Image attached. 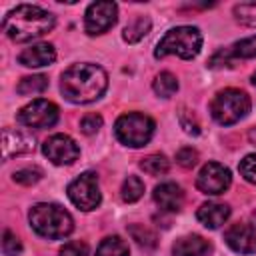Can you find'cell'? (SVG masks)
I'll list each match as a JSON object with an SVG mask.
<instances>
[{"mask_svg": "<svg viewBox=\"0 0 256 256\" xmlns=\"http://www.w3.org/2000/svg\"><path fill=\"white\" fill-rule=\"evenodd\" d=\"M56 60V50L52 44L48 42H40V44H32L28 48H24L18 54V62L26 68H42L48 66Z\"/></svg>", "mask_w": 256, "mask_h": 256, "instance_id": "9a60e30c", "label": "cell"}, {"mask_svg": "<svg viewBox=\"0 0 256 256\" xmlns=\"http://www.w3.org/2000/svg\"><path fill=\"white\" fill-rule=\"evenodd\" d=\"M54 24H56V18L48 10L34 4H20L12 8L2 20V28L6 36L14 42L36 40L48 34L54 28Z\"/></svg>", "mask_w": 256, "mask_h": 256, "instance_id": "7a4b0ae2", "label": "cell"}, {"mask_svg": "<svg viewBox=\"0 0 256 256\" xmlns=\"http://www.w3.org/2000/svg\"><path fill=\"white\" fill-rule=\"evenodd\" d=\"M228 52L232 58H256V36L238 40L232 48H228Z\"/></svg>", "mask_w": 256, "mask_h": 256, "instance_id": "d4e9b609", "label": "cell"}, {"mask_svg": "<svg viewBox=\"0 0 256 256\" xmlns=\"http://www.w3.org/2000/svg\"><path fill=\"white\" fill-rule=\"evenodd\" d=\"M118 20V6L114 2H92L84 14V30L90 36L108 32Z\"/></svg>", "mask_w": 256, "mask_h": 256, "instance_id": "30bf717a", "label": "cell"}, {"mask_svg": "<svg viewBox=\"0 0 256 256\" xmlns=\"http://www.w3.org/2000/svg\"><path fill=\"white\" fill-rule=\"evenodd\" d=\"M226 244L238 254H252L256 252V230L250 224L236 222L224 232Z\"/></svg>", "mask_w": 256, "mask_h": 256, "instance_id": "4fadbf2b", "label": "cell"}, {"mask_svg": "<svg viewBox=\"0 0 256 256\" xmlns=\"http://www.w3.org/2000/svg\"><path fill=\"white\" fill-rule=\"evenodd\" d=\"M96 256H130V250L120 236H108L100 242Z\"/></svg>", "mask_w": 256, "mask_h": 256, "instance_id": "ffe728a7", "label": "cell"}, {"mask_svg": "<svg viewBox=\"0 0 256 256\" xmlns=\"http://www.w3.org/2000/svg\"><path fill=\"white\" fill-rule=\"evenodd\" d=\"M234 16L240 24L256 28V2H242L234 6Z\"/></svg>", "mask_w": 256, "mask_h": 256, "instance_id": "484cf974", "label": "cell"}, {"mask_svg": "<svg viewBox=\"0 0 256 256\" xmlns=\"http://www.w3.org/2000/svg\"><path fill=\"white\" fill-rule=\"evenodd\" d=\"M32 230L48 240H60L66 238L74 230V220L68 210H64L60 204L40 202L30 208L28 214Z\"/></svg>", "mask_w": 256, "mask_h": 256, "instance_id": "3957f363", "label": "cell"}, {"mask_svg": "<svg viewBox=\"0 0 256 256\" xmlns=\"http://www.w3.org/2000/svg\"><path fill=\"white\" fill-rule=\"evenodd\" d=\"M202 48V34L196 26H176L170 28L160 42L156 44L154 56L156 58H166L170 54L184 58V60H192L198 56Z\"/></svg>", "mask_w": 256, "mask_h": 256, "instance_id": "277c9868", "label": "cell"}, {"mask_svg": "<svg viewBox=\"0 0 256 256\" xmlns=\"http://www.w3.org/2000/svg\"><path fill=\"white\" fill-rule=\"evenodd\" d=\"M152 88H154V92H156L158 96L170 98V96H174V94L178 92V80H176V76H174L172 72H160V74L154 78Z\"/></svg>", "mask_w": 256, "mask_h": 256, "instance_id": "44dd1931", "label": "cell"}, {"mask_svg": "<svg viewBox=\"0 0 256 256\" xmlns=\"http://www.w3.org/2000/svg\"><path fill=\"white\" fill-rule=\"evenodd\" d=\"M248 112H250V96L238 88L220 90L210 104L212 118L222 126L240 122Z\"/></svg>", "mask_w": 256, "mask_h": 256, "instance_id": "5b68a950", "label": "cell"}, {"mask_svg": "<svg viewBox=\"0 0 256 256\" xmlns=\"http://www.w3.org/2000/svg\"><path fill=\"white\" fill-rule=\"evenodd\" d=\"M142 194H144V182L138 176H128L122 182L120 196H122L124 202H136V200L142 198Z\"/></svg>", "mask_w": 256, "mask_h": 256, "instance_id": "603a6c76", "label": "cell"}, {"mask_svg": "<svg viewBox=\"0 0 256 256\" xmlns=\"http://www.w3.org/2000/svg\"><path fill=\"white\" fill-rule=\"evenodd\" d=\"M248 138H250V140H252V142L256 144V128H252V130L248 132Z\"/></svg>", "mask_w": 256, "mask_h": 256, "instance_id": "836d02e7", "label": "cell"}, {"mask_svg": "<svg viewBox=\"0 0 256 256\" xmlns=\"http://www.w3.org/2000/svg\"><path fill=\"white\" fill-rule=\"evenodd\" d=\"M128 234L132 236V240H136L144 248H154L156 246V234L150 228L142 226V224H132L128 228Z\"/></svg>", "mask_w": 256, "mask_h": 256, "instance_id": "cb8c5ba5", "label": "cell"}, {"mask_svg": "<svg viewBox=\"0 0 256 256\" xmlns=\"http://www.w3.org/2000/svg\"><path fill=\"white\" fill-rule=\"evenodd\" d=\"M48 88V78L44 74H32V76H24L18 86L16 92L22 96H34V94H42Z\"/></svg>", "mask_w": 256, "mask_h": 256, "instance_id": "d6986e66", "label": "cell"}, {"mask_svg": "<svg viewBox=\"0 0 256 256\" xmlns=\"http://www.w3.org/2000/svg\"><path fill=\"white\" fill-rule=\"evenodd\" d=\"M58 116L60 112L54 102L38 98L26 104L24 108H20V112L16 114V120L28 128H50L58 122Z\"/></svg>", "mask_w": 256, "mask_h": 256, "instance_id": "ba28073f", "label": "cell"}, {"mask_svg": "<svg viewBox=\"0 0 256 256\" xmlns=\"http://www.w3.org/2000/svg\"><path fill=\"white\" fill-rule=\"evenodd\" d=\"M150 28H152L150 18H148V16H138L136 20H132V22L124 28L122 38H124L128 44H136V42H140V40L150 32Z\"/></svg>", "mask_w": 256, "mask_h": 256, "instance_id": "ac0fdd59", "label": "cell"}, {"mask_svg": "<svg viewBox=\"0 0 256 256\" xmlns=\"http://www.w3.org/2000/svg\"><path fill=\"white\" fill-rule=\"evenodd\" d=\"M178 118H180V126L184 128L186 134H192V136H198V134H200V124H198L196 116H194L190 110L182 108V110L178 112Z\"/></svg>", "mask_w": 256, "mask_h": 256, "instance_id": "f1b7e54d", "label": "cell"}, {"mask_svg": "<svg viewBox=\"0 0 256 256\" xmlns=\"http://www.w3.org/2000/svg\"><path fill=\"white\" fill-rule=\"evenodd\" d=\"M154 202L164 212H180L184 204V192L176 182H162L152 192Z\"/></svg>", "mask_w": 256, "mask_h": 256, "instance_id": "5bb4252c", "label": "cell"}, {"mask_svg": "<svg viewBox=\"0 0 256 256\" xmlns=\"http://www.w3.org/2000/svg\"><path fill=\"white\" fill-rule=\"evenodd\" d=\"M12 180L18 182V184H24V186H32L36 184L38 180H42V170L36 168V166H28V168H20L12 174Z\"/></svg>", "mask_w": 256, "mask_h": 256, "instance_id": "4316f807", "label": "cell"}, {"mask_svg": "<svg viewBox=\"0 0 256 256\" xmlns=\"http://www.w3.org/2000/svg\"><path fill=\"white\" fill-rule=\"evenodd\" d=\"M230 182H232V174L220 162H208V164H204L200 168L198 176H196V188L202 194H210V196H216V194L226 192L230 188Z\"/></svg>", "mask_w": 256, "mask_h": 256, "instance_id": "9c48e42d", "label": "cell"}, {"mask_svg": "<svg viewBox=\"0 0 256 256\" xmlns=\"http://www.w3.org/2000/svg\"><path fill=\"white\" fill-rule=\"evenodd\" d=\"M2 252H4V256H20V252H22V242L10 230H6L2 236Z\"/></svg>", "mask_w": 256, "mask_h": 256, "instance_id": "83f0119b", "label": "cell"}, {"mask_svg": "<svg viewBox=\"0 0 256 256\" xmlns=\"http://www.w3.org/2000/svg\"><path fill=\"white\" fill-rule=\"evenodd\" d=\"M254 230H256V228H254Z\"/></svg>", "mask_w": 256, "mask_h": 256, "instance_id": "d590c367", "label": "cell"}, {"mask_svg": "<svg viewBox=\"0 0 256 256\" xmlns=\"http://www.w3.org/2000/svg\"><path fill=\"white\" fill-rule=\"evenodd\" d=\"M68 198L70 202L88 212V210H94L100 200H102V194H100V186H98V176L94 172H84L80 174L78 178H74L70 184H68Z\"/></svg>", "mask_w": 256, "mask_h": 256, "instance_id": "52a82bcc", "label": "cell"}, {"mask_svg": "<svg viewBox=\"0 0 256 256\" xmlns=\"http://www.w3.org/2000/svg\"><path fill=\"white\" fill-rule=\"evenodd\" d=\"M102 128V116L100 114H86L82 120H80V130L84 134H96L98 130Z\"/></svg>", "mask_w": 256, "mask_h": 256, "instance_id": "4dcf8cb0", "label": "cell"}, {"mask_svg": "<svg viewBox=\"0 0 256 256\" xmlns=\"http://www.w3.org/2000/svg\"><path fill=\"white\" fill-rule=\"evenodd\" d=\"M42 152L44 156L56 164V166H68V164H74L80 156V148L78 144L66 136V134H54L50 136L44 144H42Z\"/></svg>", "mask_w": 256, "mask_h": 256, "instance_id": "8fae6325", "label": "cell"}, {"mask_svg": "<svg viewBox=\"0 0 256 256\" xmlns=\"http://www.w3.org/2000/svg\"><path fill=\"white\" fill-rule=\"evenodd\" d=\"M176 162H178L182 168H192V166H196V162H198V152H196L194 148H190V146L180 148V150L176 152Z\"/></svg>", "mask_w": 256, "mask_h": 256, "instance_id": "1f68e13d", "label": "cell"}, {"mask_svg": "<svg viewBox=\"0 0 256 256\" xmlns=\"http://www.w3.org/2000/svg\"><path fill=\"white\" fill-rule=\"evenodd\" d=\"M240 174L244 176V180H248L250 184H256V154H248L240 160L238 166Z\"/></svg>", "mask_w": 256, "mask_h": 256, "instance_id": "f546056e", "label": "cell"}, {"mask_svg": "<svg viewBox=\"0 0 256 256\" xmlns=\"http://www.w3.org/2000/svg\"><path fill=\"white\" fill-rule=\"evenodd\" d=\"M34 148H36V140L28 132L14 130V128L2 130V158L4 160L12 156H20V154H30L34 152Z\"/></svg>", "mask_w": 256, "mask_h": 256, "instance_id": "7c38bea8", "label": "cell"}, {"mask_svg": "<svg viewBox=\"0 0 256 256\" xmlns=\"http://www.w3.org/2000/svg\"><path fill=\"white\" fill-rule=\"evenodd\" d=\"M252 84H254V86H256V72H254V74H252Z\"/></svg>", "mask_w": 256, "mask_h": 256, "instance_id": "e575fe53", "label": "cell"}, {"mask_svg": "<svg viewBox=\"0 0 256 256\" xmlns=\"http://www.w3.org/2000/svg\"><path fill=\"white\" fill-rule=\"evenodd\" d=\"M154 130H156V122L140 112L122 114L114 124L116 138L130 148H142L144 144H148L150 138L154 136Z\"/></svg>", "mask_w": 256, "mask_h": 256, "instance_id": "8992f818", "label": "cell"}, {"mask_svg": "<svg viewBox=\"0 0 256 256\" xmlns=\"http://www.w3.org/2000/svg\"><path fill=\"white\" fill-rule=\"evenodd\" d=\"M210 248L212 246L206 238H202L198 234H188L174 242L172 254L174 256H208Z\"/></svg>", "mask_w": 256, "mask_h": 256, "instance_id": "e0dca14e", "label": "cell"}, {"mask_svg": "<svg viewBox=\"0 0 256 256\" xmlns=\"http://www.w3.org/2000/svg\"><path fill=\"white\" fill-rule=\"evenodd\" d=\"M196 218L202 226H206L210 230H216L230 218V208L226 204H220V202H204L198 208Z\"/></svg>", "mask_w": 256, "mask_h": 256, "instance_id": "2e32d148", "label": "cell"}, {"mask_svg": "<svg viewBox=\"0 0 256 256\" xmlns=\"http://www.w3.org/2000/svg\"><path fill=\"white\" fill-rule=\"evenodd\" d=\"M140 168L150 176H162V174H166L170 170V162H168V158L164 154H150V156L142 158Z\"/></svg>", "mask_w": 256, "mask_h": 256, "instance_id": "7402d4cb", "label": "cell"}, {"mask_svg": "<svg viewBox=\"0 0 256 256\" xmlns=\"http://www.w3.org/2000/svg\"><path fill=\"white\" fill-rule=\"evenodd\" d=\"M60 256H88V246L80 240L68 242L60 248Z\"/></svg>", "mask_w": 256, "mask_h": 256, "instance_id": "d6a6232c", "label": "cell"}, {"mask_svg": "<svg viewBox=\"0 0 256 256\" xmlns=\"http://www.w3.org/2000/svg\"><path fill=\"white\" fill-rule=\"evenodd\" d=\"M108 88V74L98 64H72L60 76V90L72 104H90Z\"/></svg>", "mask_w": 256, "mask_h": 256, "instance_id": "6da1fadb", "label": "cell"}]
</instances>
